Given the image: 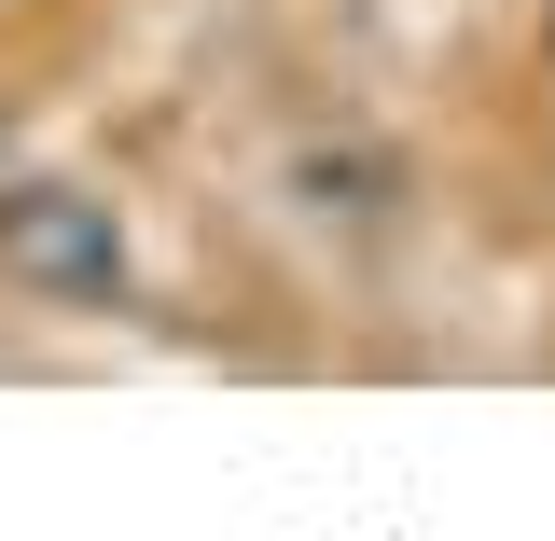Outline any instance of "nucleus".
I'll return each instance as SVG.
<instances>
[{"label":"nucleus","mask_w":555,"mask_h":541,"mask_svg":"<svg viewBox=\"0 0 555 541\" xmlns=\"http://www.w3.org/2000/svg\"><path fill=\"white\" fill-rule=\"evenodd\" d=\"M0 278L42 292V306H126V208L98 181H0Z\"/></svg>","instance_id":"1"},{"label":"nucleus","mask_w":555,"mask_h":541,"mask_svg":"<svg viewBox=\"0 0 555 541\" xmlns=\"http://www.w3.org/2000/svg\"><path fill=\"white\" fill-rule=\"evenodd\" d=\"M542 69H555V28H542Z\"/></svg>","instance_id":"3"},{"label":"nucleus","mask_w":555,"mask_h":541,"mask_svg":"<svg viewBox=\"0 0 555 541\" xmlns=\"http://www.w3.org/2000/svg\"><path fill=\"white\" fill-rule=\"evenodd\" d=\"M278 195H292V222H306V236H347V250H375V236H389V222H403V153H389V139H306V153H292V167H278Z\"/></svg>","instance_id":"2"}]
</instances>
